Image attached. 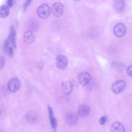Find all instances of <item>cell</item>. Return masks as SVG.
Here are the masks:
<instances>
[{
  "mask_svg": "<svg viewBox=\"0 0 132 132\" xmlns=\"http://www.w3.org/2000/svg\"><path fill=\"white\" fill-rule=\"evenodd\" d=\"M20 86V80L16 78H13L8 82L7 87L12 92H15L19 89Z\"/></svg>",
  "mask_w": 132,
  "mask_h": 132,
  "instance_id": "8992f818",
  "label": "cell"
},
{
  "mask_svg": "<svg viewBox=\"0 0 132 132\" xmlns=\"http://www.w3.org/2000/svg\"><path fill=\"white\" fill-rule=\"evenodd\" d=\"M113 65L115 68L120 71L125 70L126 68V66L121 63H116L114 64Z\"/></svg>",
  "mask_w": 132,
  "mask_h": 132,
  "instance_id": "e0dca14e",
  "label": "cell"
},
{
  "mask_svg": "<svg viewBox=\"0 0 132 132\" xmlns=\"http://www.w3.org/2000/svg\"><path fill=\"white\" fill-rule=\"evenodd\" d=\"M5 62V60L3 56L0 55V69L4 66Z\"/></svg>",
  "mask_w": 132,
  "mask_h": 132,
  "instance_id": "44dd1931",
  "label": "cell"
},
{
  "mask_svg": "<svg viewBox=\"0 0 132 132\" xmlns=\"http://www.w3.org/2000/svg\"><path fill=\"white\" fill-rule=\"evenodd\" d=\"M10 32L7 39L10 42L11 40V38L14 31V28L12 25H11L10 27Z\"/></svg>",
  "mask_w": 132,
  "mask_h": 132,
  "instance_id": "ffe728a7",
  "label": "cell"
},
{
  "mask_svg": "<svg viewBox=\"0 0 132 132\" xmlns=\"http://www.w3.org/2000/svg\"><path fill=\"white\" fill-rule=\"evenodd\" d=\"M126 3L125 0H115L113 4L114 10L118 12L123 11L125 9Z\"/></svg>",
  "mask_w": 132,
  "mask_h": 132,
  "instance_id": "8fae6325",
  "label": "cell"
},
{
  "mask_svg": "<svg viewBox=\"0 0 132 132\" xmlns=\"http://www.w3.org/2000/svg\"><path fill=\"white\" fill-rule=\"evenodd\" d=\"M50 9L49 6L46 4H42L38 8L37 12L39 17L42 19L48 17L50 14Z\"/></svg>",
  "mask_w": 132,
  "mask_h": 132,
  "instance_id": "7a4b0ae2",
  "label": "cell"
},
{
  "mask_svg": "<svg viewBox=\"0 0 132 132\" xmlns=\"http://www.w3.org/2000/svg\"></svg>",
  "mask_w": 132,
  "mask_h": 132,
  "instance_id": "4316f807",
  "label": "cell"
},
{
  "mask_svg": "<svg viewBox=\"0 0 132 132\" xmlns=\"http://www.w3.org/2000/svg\"><path fill=\"white\" fill-rule=\"evenodd\" d=\"M110 130L113 132H123L125 131V129L120 122H116L111 125Z\"/></svg>",
  "mask_w": 132,
  "mask_h": 132,
  "instance_id": "9a60e30c",
  "label": "cell"
},
{
  "mask_svg": "<svg viewBox=\"0 0 132 132\" xmlns=\"http://www.w3.org/2000/svg\"><path fill=\"white\" fill-rule=\"evenodd\" d=\"M73 88V85L72 82L68 81L63 83L62 85V90L64 94L68 95L72 91Z\"/></svg>",
  "mask_w": 132,
  "mask_h": 132,
  "instance_id": "30bf717a",
  "label": "cell"
},
{
  "mask_svg": "<svg viewBox=\"0 0 132 132\" xmlns=\"http://www.w3.org/2000/svg\"><path fill=\"white\" fill-rule=\"evenodd\" d=\"M8 52L10 57H12L13 55V50L12 47H9Z\"/></svg>",
  "mask_w": 132,
  "mask_h": 132,
  "instance_id": "484cf974",
  "label": "cell"
},
{
  "mask_svg": "<svg viewBox=\"0 0 132 132\" xmlns=\"http://www.w3.org/2000/svg\"><path fill=\"white\" fill-rule=\"evenodd\" d=\"M106 120V117L103 116L101 117L99 119V122L101 125H103L105 123Z\"/></svg>",
  "mask_w": 132,
  "mask_h": 132,
  "instance_id": "7402d4cb",
  "label": "cell"
},
{
  "mask_svg": "<svg viewBox=\"0 0 132 132\" xmlns=\"http://www.w3.org/2000/svg\"><path fill=\"white\" fill-rule=\"evenodd\" d=\"M48 108L49 117L51 126L54 129L56 130L57 126L56 120L54 116L52 108L48 105Z\"/></svg>",
  "mask_w": 132,
  "mask_h": 132,
  "instance_id": "4fadbf2b",
  "label": "cell"
},
{
  "mask_svg": "<svg viewBox=\"0 0 132 132\" xmlns=\"http://www.w3.org/2000/svg\"><path fill=\"white\" fill-rule=\"evenodd\" d=\"M9 7L5 5H3L0 7V18L5 19L6 18L10 13Z\"/></svg>",
  "mask_w": 132,
  "mask_h": 132,
  "instance_id": "2e32d148",
  "label": "cell"
},
{
  "mask_svg": "<svg viewBox=\"0 0 132 132\" xmlns=\"http://www.w3.org/2000/svg\"><path fill=\"white\" fill-rule=\"evenodd\" d=\"M14 0H7V6L10 7H12L14 5Z\"/></svg>",
  "mask_w": 132,
  "mask_h": 132,
  "instance_id": "603a6c76",
  "label": "cell"
},
{
  "mask_svg": "<svg viewBox=\"0 0 132 132\" xmlns=\"http://www.w3.org/2000/svg\"><path fill=\"white\" fill-rule=\"evenodd\" d=\"M126 86L125 81L123 80H117L112 85V90L114 93L120 94L123 92L125 90Z\"/></svg>",
  "mask_w": 132,
  "mask_h": 132,
  "instance_id": "6da1fadb",
  "label": "cell"
},
{
  "mask_svg": "<svg viewBox=\"0 0 132 132\" xmlns=\"http://www.w3.org/2000/svg\"><path fill=\"white\" fill-rule=\"evenodd\" d=\"M10 42L7 39H5L3 45V49L4 52L6 53H7L8 52L9 49V45Z\"/></svg>",
  "mask_w": 132,
  "mask_h": 132,
  "instance_id": "d6986e66",
  "label": "cell"
},
{
  "mask_svg": "<svg viewBox=\"0 0 132 132\" xmlns=\"http://www.w3.org/2000/svg\"><path fill=\"white\" fill-rule=\"evenodd\" d=\"M23 39L25 43L28 44H30L34 42L35 36L32 31L28 30L24 33Z\"/></svg>",
  "mask_w": 132,
  "mask_h": 132,
  "instance_id": "ba28073f",
  "label": "cell"
},
{
  "mask_svg": "<svg viewBox=\"0 0 132 132\" xmlns=\"http://www.w3.org/2000/svg\"><path fill=\"white\" fill-rule=\"evenodd\" d=\"M16 31H14L11 38V41L13 47L15 49H17V45L16 40Z\"/></svg>",
  "mask_w": 132,
  "mask_h": 132,
  "instance_id": "ac0fdd59",
  "label": "cell"
},
{
  "mask_svg": "<svg viewBox=\"0 0 132 132\" xmlns=\"http://www.w3.org/2000/svg\"><path fill=\"white\" fill-rule=\"evenodd\" d=\"M25 118L26 120L28 122L33 123L36 121L37 116L35 112L31 111H28L26 114Z\"/></svg>",
  "mask_w": 132,
  "mask_h": 132,
  "instance_id": "5bb4252c",
  "label": "cell"
},
{
  "mask_svg": "<svg viewBox=\"0 0 132 132\" xmlns=\"http://www.w3.org/2000/svg\"><path fill=\"white\" fill-rule=\"evenodd\" d=\"M127 28L123 23H119L114 26L113 28V32L114 35L117 37H121L125 34Z\"/></svg>",
  "mask_w": 132,
  "mask_h": 132,
  "instance_id": "3957f363",
  "label": "cell"
},
{
  "mask_svg": "<svg viewBox=\"0 0 132 132\" xmlns=\"http://www.w3.org/2000/svg\"><path fill=\"white\" fill-rule=\"evenodd\" d=\"M132 65L129 66L127 69V72L128 75L129 76H132Z\"/></svg>",
  "mask_w": 132,
  "mask_h": 132,
  "instance_id": "d4e9b609",
  "label": "cell"
},
{
  "mask_svg": "<svg viewBox=\"0 0 132 132\" xmlns=\"http://www.w3.org/2000/svg\"><path fill=\"white\" fill-rule=\"evenodd\" d=\"M32 0H26L24 4L23 7L24 9H26L30 4Z\"/></svg>",
  "mask_w": 132,
  "mask_h": 132,
  "instance_id": "cb8c5ba5",
  "label": "cell"
},
{
  "mask_svg": "<svg viewBox=\"0 0 132 132\" xmlns=\"http://www.w3.org/2000/svg\"><path fill=\"white\" fill-rule=\"evenodd\" d=\"M91 76L88 73L83 72L80 73L78 78L79 83L82 86H85L88 84L90 82Z\"/></svg>",
  "mask_w": 132,
  "mask_h": 132,
  "instance_id": "52a82bcc",
  "label": "cell"
},
{
  "mask_svg": "<svg viewBox=\"0 0 132 132\" xmlns=\"http://www.w3.org/2000/svg\"><path fill=\"white\" fill-rule=\"evenodd\" d=\"M52 14L54 16L57 17H60L63 14L64 6L60 3H55L52 6Z\"/></svg>",
  "mask_w": 132,
  "mask_h": 132,
  "instance_id": "277c9868",
  "label": "cell"
},
{
  "mask_svg": "<svg viewBox=\"0 0 132 132\" xmlns=\"http://www.w3.org/2000/svg\"><path fill=\"white\" fill-rule=\"evenodd\" d=\"M77 116L76 114L74 112H71L69 113L66 117V120L67 123L70 125H73L77 122Z\"/></svg>",
  "mask_w": 132,
  "mask_h": 132,
  "instance_id": "7c38bea8",
  "label": "cell"
},
{
  "mask_svg": "<svg viewBox=\"0 0 132 132\" xmlns=\"http://www.w3.org/2000/svg\"><path fill=\"white\" fill-rule=\"evenodd\" d=\"M68 63L67 59L64 55H60L56 58V65L59 69H65Z\"/></svg>",
  "mask_w": 132,
  "mask_h": 132,
  "instance_id": "5b68a950",
  "label": "cell"
},
{
  "mask_svg": "<svg viewBox=\"0 0 132 132\" xmlns=\"http://www.w3.org/2000/svg\"><path fill=\"white\" fill-rule=\"evenodd\" d=\"M90 112V108L88 105L85 104L80 105L78 110V115L82 117H87L89 115Z\"/></svg>",
  "mask_w": 132,
  "mask_h": 132,
  "instance_id": "9c48e42d",
  "label": "cell"
}]
</instances>
